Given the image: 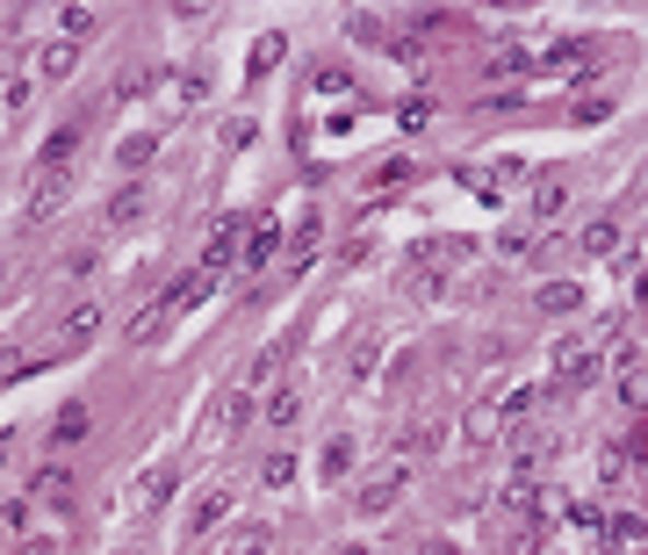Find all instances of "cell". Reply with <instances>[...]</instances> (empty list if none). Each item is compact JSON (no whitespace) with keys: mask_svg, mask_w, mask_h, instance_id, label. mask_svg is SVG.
Returning <instances> with one entry per match:
<instances>
[{"mask_svg":"<svg viewBox=\"0 0 648 555\" xmlns=\"http://www.w3.org/2000/svg\"><path fill=\"white\" fill-rule=\"evenodd\" d=\"M598 375H605L598 347H569V354H563V368H555V397H583Z\"/></svg>","mask_w":648,"mask_h":555,"instance_id":"obj_6","label":"cell"},{"mask_svg":"<svg viewBox=\"0 0 648 555\" xmlns=\"http://www.w3.org/2000/svg\"><path fill=\"white\" fill-rule=\"evenodd\" d=\"M259 484H267V490H289V484H296V454H267Z\"/></svg>","mask_w":648,"mask_h":555,"instance_id":"obj_31","label":"cell"},{"mask_svg":"<svg viewBox=\"0 0 648 555\" xmlns=\"http://www.w3.org/2000/svg\"><path fill=\"white\" fill-rule=\"evenodd\" d=\"M641 462H648L641 426H627L620 440H605V448H598V476H605V490H613V484H634V476H641Z\"/></svg>","mask_w":648,"mask_h":555,"instance_id":"obj_2","label":"cell"},{"mask_svg":"<svg viewBox=\"0 0 648 555\" xmlns=\"http://www.w3.org/2000/svg\"><path fill=\"white\" fill-rule=\"evenodd\" d=\"M152 80H159L152 66H130V72H123V80H116V102H137V94L152 88Z\"/></svg>","mask_w":648,"mask_h":555,"instance_id":"obj_36","label":"cell"},{"mask_svg":"<svg viewBox=\"0 0 648 555\" xmlns=\"http://www.w3.org/2000/svg\"><path fill=\"white\" fill-rule=\"evenodd\" d=\"M281 245H289V239H281V224L267 217V224H253V231H245V253H239V261H245V267H267L274 253H281Z\"/></svg>","mask_w":648,"mask_h":555,"instance_id":"obj_16","label":"cell"},{"mask_svg":"<svg viewBox=\"0 0 648 555\" xmlns=\"http://www.w3.org/2000/svg\"><path fill=\"white\" fill-rule=\"evenodd\" d=\"M239 239H245V224L239 217H223L217 231H209V253H202V275H223V267L239 261Z\"/></svg>","mask_w":648,"mask_h":555,"instance_id":"obj_11","label":"cell"},{"mask_svg":"<svg viewBox=\"0 0 648 555\" xmlns=\"http://www.w3.org/2000/svg\"><path fill=\"white\" fill-rule=\"evenodd\" d=\"M51 440H58V448H72V440H86V404H66V412L51 418Z\"/></svg>","mask_w":648,"mask_h":555,"instance_id":"obj_29","label":"cell"},{"mask_svg":"<svg viewBox=\"0 0 648 555\" xmlns=\"http://www.w3.org/2000/svg\"><path fill=\"white\" fill-rule=\"evenodd\" d=\"M231 555H274V527H253V534H245Z\"/></svg>","mask_w":648,"mask_h":555,"instance_id":"obj_42","label":"cell"},{"mask_svg":"<svg viewBox=\"0 0 648 555\" xmlns=\"http://www.w3.org/2000/svg\"><path fill=\"white\" fill-rule=\"evenodd\" d=\"M519 66H526V44H497V51H490V72H497V80H512Z\"/></svg>","mask_w":648,"mask_h":555,"instance_id":"obj_35","label":"cell"},{"mask_svg":"<svg viewBox=\"0 0 648 555\" xmlns=\"http://www.w3.org/2000/svg\"><path fill=\"white\" fill-rule=\"evenodd\" d=\"M94 267H102V245H80V253H72V261H66V275L80 281V275H94Z\"/></svg>","mask_w":648,"mask_h":555,"instance_id":"obj_41","label":"cell"},{"mask_svg":"<svg viewBox=\"0 0 648 555\" xmlns=\"http://www.w3.org/2000/svg\"><path fill=\"white\" fill-rule=\"evenodd\" d=\"M461 440H468V448H497V440H512V426H505L497 404H476V412L461 418Z\"/></svg>","mask_w":648,"mask_h":555,"instance_id":"obj_8","label":"cell"},{"mask_svg":"<svg viewBox=\"0 0 648 555\" xmlns=\"http://www.w3.org/2000/svg\"><path fill=\"white\" fill-rule=\"evenodd\" d=\"M418 555H461V548H454V541H440V534H432V541H418Z\"/></svg>","mask_w":648,"mask_h":555,"instance_id":"obj_44","label":"cell"},{"mask_svg":"<svg viewBox=\"0 0 648 555\" xmlns=\"http://www.w3.org/2000/svg\"><path fill=\"white\" fill-rule=\"evenodd\" d=\"M8 448H15V440H8V433H0V462H8Z\"/></svg>","mask_w":648,"mask_h":555,"instance_id":"obj_47","label":"cell"},{"mask_svg":"<svg viewBox=\"0 0 648 555\" xmlns=\"http://www.w3.org/2000/svg\"><path fill=\"white\" fill-rule=\"evenodd\" d=\"M613 397H620V412H648V368H620Z\"/></svg>","mask_w":648,"mask_h":555,"instance_id":"obj_23","label":"cell"},{"mask_svg":"<svg viewBox=\"0 0 648 555\" xmlns=\"http://www.w3.org/2000/svg\"><path fill=\"white\" fill-rule=\"evenodd\" d=\"M598 541H605V555H627V548H641V541H648V520H641V512H613V520L598 527Z\"/></svg>","mask_w":648,"mask_h":555,"instance_id":"obj_10","label":"cell"},{"mask_svg":"<svg viewBox=\"0 0 648 555\" xmlns=\"http://www.w3.org/2000/svg\"><path fill=\"white\" fill-rule=\"evenodd\" d=\"M202 94H209L202 72H173V80H166V108H173V116H188V108L202 102Z\"/></svg>","mask_w":648,"mask_h":555,"instance_id":"obj_20","label":"cell"},{"mask_svg":"<svg viewBox=\"0 0 648 555\" xmlns=\"http://www.w3.org/2000/svg\"><path fill=\"white\" fill-rule=\"evenodd\" d=\"M159 332H166V311H137V317H130V332H123V339H130V347H152Z\"/></svg>","mask_w":648,"mask_h":555,"instance_id":"obj_30","label":"cell"},{"mask_svg":"<svg viewBox=\"0 0 648 555\" xmlns=\"http://www.w3.org/2000/svg\"><path fill=\"white\" fill-rule=\"evenodd\" d=\"M245 418H253V390H245V382H231V390L217 397V426H223V433H239Z\"/></svg>","mask_w":648,"mask_h":555,"instance_id":"obj_19","label":"cell"},{"mask_svg":"<svg viewBox=\"0 0 648 555\" xmlns=\"http://www.w3.org/2000/svg\"><path fill=\"white\" fill-rule=\"evenodd\" d=\"M577 253L583 261H613L620 253V217H591V224L577 231Z\"/></svg>","mask_w":648,"mask_h":555,"instance_id":"obj_12","label":"cell"},{"mask_svg":"<svg viewBox=\"0 0 648 555\" xmlns=\"http://www.w3.org/2000/svg\"><path fill=\"white\" fill-rule=\"evenodd\" d=\"M94 8H86V0H66V8H58V30H66V44H80V36H94Z\"/></svg>","mask_w":648,"mask_h":555,"instance_id":"obj_28","label":"cell"},{"mask_svg":"<svg viewBox=\"0 0 648 555\" xmlns=\"http://www.w3.org/2000/svg\"><path fill=\"white\" fill-rule=\"evenodd\" d=\"M310 245H317V217H303V224H296V239H289V267H310Z\"/></svg>","mask_w":648,"mask_h":555,"instance_id":"obj_34","label":"cell"},{"mask_svg":"<svg viewBox=\"0 0 648 555\" xmlns=\"http://www.w3.org/2000/svg\"><path fill=\"white\" fill-rule=\"evenodd\" d=\"M541 548H547V520H519L505 534V555H541Z\"/></svg>","mask_w":648,"mask_h":555,"instance_id":"obj_27","label":"cell"},{"mask_svg":"<svg viewBox=\"0 0 648 555\" xmlns=\"http://www.w3.org/2000/svg\"><path fill=\"white\" fill-rule=\"evenodd\" d=\"M563 454V433L555 426H519L512 433V476H541V462Z\"/></svg>","mask_w":648,"mask_h":555,"instance_id":"obj_4","label":"cell"},{"mask_svg":"<svg viewBox=\"0 0 648 555\" xmlns=\"http://www.w3.org/2000/svg\"><path fill=\"white\" fill-rule=\"evenodd\" d=\"M634 311H648V267L634 275Z\"/></svg>","mask_w":648,"mask_h":555,"instance_id":"obj_45","label":"cell"},{"mask_svg":"<svg viewBox=\"0 0 648 555\" xmlns=\"http://www.w3.org/2000/svg\"><path fill=\"white\" fill-rule=\"evenodd\" d=\"M281 51H289V44H281V36H259V44H253V80H259V72H267V66H281Z\"/></svg>","mask_w":648,"mask_h":555,"instance_id":"obj_37","label":"cell"},{"mask_svg":"<svg viewBox=\"0 0 648 555\" xmlns=\"http://www.w3.org/2000/svg\"><path fill=\"white\" fill-rule=\"evenodd\" d=\"M274 375H281V347L253 354V368H245V390H259V382H274Z\"/></svg>","mask_w":648,"mask_h":555,"instance_id":"obj_33","label":"cell"},{"mask_svg":"<svg viewBox=\"0 0 648 555\" xmlns=\"http://www.w3.org/2000/svg\"><path fill=\"white\" fill-rule=\"evenodd\" d=\"M223 512H231V498H223V490H202V498H195V527H202V534L223 520Z\"/></svg>","mask_w":648,"mask_h":555,"instance_id":"obj_32","label":"cell"},{"mask_svg":"<svg viewBox=\"0 0 648 555\" xmlns=\"http://www.w3.org/2000/svg\"><path fill=\"white\" fill-rule=\"evenodd\" d=\"M72 66H80V44H66V36L36 51V72H44V80H72Z\"/></svg>","mask_w":648,"mask_h":555,"instance_id":"obj_21","label":"cell"},{"mask_svg":"<svg viewBox=\"0 0 648 555\" xmlns=\"http://www.w3.org/2000/svg\"><path fill=\"white\" fill-rule=\"evenodd\" d=\"M569 209V181L563 174H541L533 181V217H563Z\"/></svg>","mask_w":648,"mask_h":555,"instance_id":"obj_22","label":"cell"},{"mask_svg":"<svg viewBox=\"0 0 648 555\" xmlns=\"http://www.w3.org/2000/svg\"><path fill=\"white\" fill-rule=\"evenodd\" d=\"M152 144H159V130H152V138H130V144H123V166H130V174H137V166L152 159Z\"/></svg>","mask_w":648,"mask_h":555,"instance_id":"obj_43","label":"cell"},{"mask_svg":"<svg viewBox=\"0 0 648 555\" xmlns=\"http://www.w3.org/2000/svg\"><path fill=\"white\" fill-rule=\"evenodd\" d=\"M354 88V72H339V66H317V80H310V94H346Z\"/></svg>","mask_w":648,"mask_h":555,"instance_id":"obj_38","label":"cell"},{"mask_svg":"<svg viewBox=\"0 0 648 555\" xmlns=\"http://www.w3.org/2000/svg\"><path fill=\"white\" fill-rule=\"evenodd\" d=\"M209 289H217V275H202V267H195V275H181L166 296H159V311H166V317H173V311H195V303H202Z\"/></svg>","mask_w":648,"mask_h":555,"instance_id":"obj_15","label":"cell"},{"mask_svg":"<svg viewBox=\"0 0 648 555\" xmlns=\"http://www.w3.org/2000/svg\"><path fill=\"white\" fill-rule=\"evenodd\" d=\"M152 203H159V188H152L144 174H130V181H123V188L102 203V231H130V224H144V217H152Z\"/></svg>","mask_w":648,"mask_h":555,"instance_id":"obj_1","label":"cell"},{"mask_svg":"<svg viewBox=\"0 0 648 555\" xmlns=\"http://www.w3.org/2000/svg\"><path fill=\"white\" fill-rule=\"evenodd\" d=\"M346 469H354V440H324V454H317V476H324V484H339V476H346Z\"/></svg>","mask_w":648,"mask_h":555,"instance_id":"obj_26","label":"cell"},{"mask_svg":"<svg viewBox=\"0 0 648 555\" xmlns=\"http://www.w3.org/2000/svg\"><path fill=\"white\" fill-rule=\"evenodd\" d=\"M30 490H36L44 505H72V498H80V484H72V469H66V462H44V469L30 476Z\"/></svg>","mask_w":648,"mask_h":555,"instance_id":"obj_14","label":"cell"},{"mask_svg":"<svg viewBox=\"0 0 648 555\" xmlns=\"http://www.w3.org/2000/svg\"><path fill=\"white\" fill-rule=\"evenodd\" d=\"M80 144H86V123L72 116V123H58L51 138L36 144V174H72V159H80Z\"/></svg>","mask_w":648,"mask_h":555,"instance_id":"obj_5","label":"cell"},{"mask_svg":"<svg viewBox=\"0 0 648 555\" xmlns=\"http://www.w3.org/2000/svg\"><path fill=\"white\" fill-rule=\"evenodd\" d=\"M440 448V418L432 412H410L404 426H396V454H432Z\"/></svg>","mask_w":648,"mask_h":555,"instance_id":"obj_13","label":"cell"},{"mask_svg":"<svg viewBox=\"0 0 648 555\" xmlns=\"http://www.w3.org/2000/svg\"><path fill=\"white\" fill-rule=\"evenodd\" d=\"M0 289H8V261H0Z\"/></svg>","mask_w":648,"mask_h":555,"instance_id":"obj_48","label":"cell"},{"mask_svg":"<svg viewBox=\"0 0 648 555\" xmlns=\"http://www.w3.org/2000/svg\"><path fill=\"white\" fill-rule=\"evenodd\" d=\"M253 130H259L253 116H231V123H223V152H239V144H253Z\"/></svg>","mask_w":648,"mask_h":555,"instance_id":"obj_40","label":"cell"},{"mask_svg":"<svg viewBox=\"0 0 648 555\" xmlns=\"http://www.w3.org/2000/svg\"><path fill=\"white\" fill-rule=\"evenodd\" d=\"M339 555H368V548H360V541H346V548H339Z\"/></svg>","mask_w":648,"mask_h":555,"instance_id":"obj_46","label":"cell"},{"mask_svg":"<svg viewBox=\"0 0 648 555\" xmlns=\"http://www.w3.org/2000/svg\"><path fill=\"white\" fill-rule=\"evenodd\" d=\"M577 303H583L577 281H541V296H533V311H541V317H569Z\"/></svg>","mask_w":648,"mask_h":555,"instance_id":"obj_18","label":"cell"},{"mask_svg":"<svg viewBox=\"0 0 648 555\" xmlns=\"http://www.w3.org/2000/svg\"><path fill=\"white\" fill-rule=\"evenodd\" d=\"M296 418H303V390H296V382H274V390H267V426L289 433Z\"/></svg>","mask_w":648,"mask_h":555,"instance_id":"obj_17","label":"cell"},{"mask_svg":"<svg viewBox=\"0 0 648 555\" xmlns=\"http://www.w3.org/2000/svg\"><path fill=\"white\" fill-rule=\"evenodd\" d=\"M396 498H404V462H390V469H382V476H375V484H360V512H368V520H375V512H390V505Z\"/></svg>","mask_w":648,"mask_h":555,"instance_id":"obj_9","label":"cell"},{"mask_svg":"<svg viewBox=\"0 0 648 555\" xmlns=\"http://www.w3.org/2000/svg\"><path fill=\"white\" fill-rule=\"evenodd\" d=\"M166 498H173V476H152V484H137V498H130V505L144 512V505H166Z\"/></svg>","mask_w":648,"mask_h":555,"instance_id":"obj_39","label":"cell"},{"mask_svg":"<svg viewBox=\"0 0 648 555\" xmlns=\"http://www.w3.org/2000/svg\"><path fill=\"white\" fill-rule=\"evenodd\" d=\"M440 289H447V275H440V267H410V275H404V296H410V303H440Z\"/></svg>","mask_w":648,"mask_h":555,"instance_id":"obj_24","label":"cell"},{"mask_svg":"<svg viewBox=\"0 0 648 555\" xmlns=\"http://www.w3.org/2000/svg\"><path fill=\"white\" fill-rule=\"evenodd\" d=\"M497 512H505V520H547V512H555V498H547L541 490V476H505V484H497Z\"/></svg>","mask_w":648,"mask_h":555,"instance_id":"obj_3","label":"cell"},{"mask_svg":"<svg viewBox=\"0 0 648 555\" xmlns=\"http://www.w3.org/2000/svg\"><path fill=\"white\" fill-rule=\"evenodd\" d=\"M102 325H108V311H102V303H72V311L58 317V339H51V354H72V347H86V339H94Z\"/></svg>","mask_w":648,"mask_h":555,"instance_id":"obj_7","label":"cell"},{"mask_svg":"<svg viewBox=\"0 0 648 555\" xmlns=\"http://www.w3.org/2000/svg\"><path fill=\"white\" fill-rule=\"evenodd\" d=\"M66 188H72V174H36V195H30V217H51V209L66 203Z\"/></svg>","mask_w":648,"mask_h":555,"instance_id":"obj_25","label":"cell"}]
</instances>
